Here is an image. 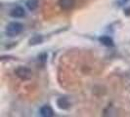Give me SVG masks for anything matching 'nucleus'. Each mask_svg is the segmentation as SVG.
<instances>
[{
  "label": "nucleus",
  "mask_w": 130,
  "mask_h": 117,
  "mask_svg": "<svg viewBox=\"0 0 130 117\" xmlns=\"http://www.w3.org/2000/svg\"><path fill=\"white\" fill-rule=\"evenodd\" d=\"M24 29V26L21 24V23H18V22H13V23H10L6 27V33L8 36H17L19 35L20 33L23 31Z\"/></svg>",
  "instance_id": "1"
},
{
  "label": "nucleus",
  "mask_w": 130,
  "mask_h": 117,
  "mask_svg": "<svg viewBox=\"0 0 130 117\" xmlns=\"http://www.w3.org/2000/svg\"><path fill=\"white\" fill-rule=\"evenodd\" d=\"M99 40L103 45L107 46V47H112L113 46V40L110 36H102V37H100Z\"/></svg>",
  "instance_id": "7"
},
{
  "label": "nucleus",
  "mask_w": 130,
  "mask_h": 117,
  "mask_svg": "<svg viewBox=\"0 0 130 117\" xmlns=\"http://www.w3.org/2000/svg\"><path fill=\"white\" fill-rule=\"evenodd\" d=\"M26 5L29 11H34L38 7V1L37 0H27Z\"/></svg>",
  "instance_id": "8"
},
{
  "label": "nucleus",
  "mask_w": 130,
  "mask_h": 117,
  "mask_svg": "<svg viewBox=\"0 0 130 117\" xmlns=\"http://www.w3.org/2000/svg\"><path fill=\"white\" fill-rule=\"evenodd\" d=\"M15 74L18 78H20L23 81H26L29 80L32 77V71L31 69H29L28 67L26 66H19L18 68H16L15 70Z\"/></svg>",
  "instance_id": "2"
},
{
  "label": "nucleus",
  "mask_w": 130,
  "mask_h": 117,
  "mask_svg": "<svg viewBox=\"0 0 130 117\" xmlns=\"http://www.w3.org/2000/svg\"><path fill=\"white\" fill-rule=\"evenodd\" d=\"M75 4V0H59V5L63 10H71Z\"/></svg>",
  "instance_id": "4"
},
{
  "label": "nucleus",
  "mask_w": 130,
  "mask_h": 117,
  "mask_svg": "<svg viewBox=\"0 0 130 117\" xmlns=\"http://www.w3.org/2000/svg\"><path fill=\"white\" fill-rule=\"evenodd\" d=\"M57 105L60 109H68L71 106V104L67 97H60L57 101Z\"/></svg>",
  "instance_id": "6"
},
{
  "label": "nucleus",
  "mask_w": 130,
  "mask_h": 117,
  "mask_svg": "<svg viewBox=\"0 0 130 117\" xmlns=\"http://www.w3.org/2000/svg\"><path fill=\"white\" fill-rule=\"evenodd\" d=\"M40 114L44 117H52L54 116V110L50 105H44L40 108Z\"/></svg>",
  "instance_id": "5"
},
{
  "label": "nucleus",
  "mask_w": 130,
  "mask_h": 117,
  "mask_svg": "<svg viewBox=\"0 0 130 117\" xmlns=\"http://www.w3.org/2000/svg\"><path fill=\"white\" fill-rule=\"evenodd\" d=\"M10 16L11 17H13V18H17V19H19V18H23V17H25L26 16V11H25V9L23 8V7H15L14 9L11 10V12H10Z\"/></svg>",
  "instance_id": "3"
},
{
  "label": "nucleus",
  "mask_w": 130,
  "mask_h": 117,
  "mask_svg": "<svg viewBox=\"0 0 130 117\" xmlns=\"http://www.w3.org/2000/svg\"><path fill=\"white\" fill-rule=\"evenodd\" d=\"M46 58H47V55H46L45 53H44V54H42V55H40V56L38 57L39 61H41V62H43V63L46 61Z\"/></svg>",
  "instance_id": "10"
},
{
  "label": "nucleus",
  "mask_w": 130,
  "mask_h": 117,
  "mask_svg": "<svg viewBox=\"0 0 130 117\" xmlns=\"http://www.w3.org/2000/svg\"><path fill=\"white\" fill-rule=\"evenodd\" d=\"M41 42H42V37L37 35L29 40V45H36V44H40Z\"/></svg>",
  "instance_id": "9"
}]
</instances>
